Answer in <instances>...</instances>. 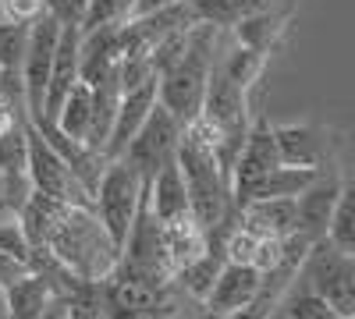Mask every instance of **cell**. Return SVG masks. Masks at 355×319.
Returning <instances> with one entry per match:
<instances>
[{
	"mask_svg": "<svg viewBox=\"0 0 355 319\" xmlns=\"http://www.w3.org/2000/svg\"><path fill=\"white\" fill-rule=\"evenodd\" d=\"M174 163L182 170L185 195H189V213L202 230L220 227L231 213V170L220 160V138L202 118H192L182 128Z\"/></svg>",
	"mask_w": 355,
	"mask_h": 319,
	"instance_id": "cell-1",
	"label": "cell"
},
{
	"mask_svg": "<svg viewBox=\"0 0 355 319\" xmlns=\"http://www.w3.org/2000/svg\"><path fill=\"white\" fill-rule=\"evenodd\" d=\"M36 248L82 284H103L121 259V245L110 238L93 206H61Z\"/></svg>",
	"mask_w": 355,
	"mask_h": 319,
	"instance_id": "cell-2",
	"label": "cell"
},
{
	"mask_svg": "<svg viewBox=\"0 0 355 319\" xmlns=\"http://www.w3.org/2000/svg\"><path fill=\"white\" fill-rule=\"evenodd\" d=\"M220 33L224 28H217V25L196 21L185 36L182 57L157 75V103L164 110H171L182 125L199 118L206 78H210V68H214L217 50H220Z\"/></svg>",
	"mask_w": 355,
	"mask_h": 319,
	"instance_id": "cell-3",
	"label": "cell"
},
{
	"mask_svg": "<svg viewBox=\"0 0 355 319\" xmlns=\"http://www.w3.org/2000/svg\"><path fill=\"white\" fill-rule=\"evenodd\" d=\"M295 284L309 287L341 316H355V252H345L327 238L313 241L299 263Z\"/></svg>",
	"mask_w": 355,
	"mask_h": 319,
	"instance_id": "cell-4",
	"label": "cell"
},
{
	"mask_svg": "<svg viewBox=\"0 0 355 319\" xmlns=\"http://www.w3.org/2000/svg\"><path fill=\"white\" fill-rule=\"evenodd\" d=\"M142 195H146V178L135 167H128L121 156L103 163L100 178L93 185V210H96L100 224L110 230V238L117 245L125 241L128 227H132V220L139 213Z\"/></svg>",
	"mask_w": 355,
	"mask_h": 319,
	"instance_id": "cell-5",
	"label": "cell"
},
{
	"mask_svg": "<svg viewBox=\"0 0 355 319\" xmlns=\"http://www.w3.org/2000/svg\"><path fill=\"white\" fill-rule=\"evenodd\" d=\"M25 138H28V181H33V192L50 195L64 202V206H93V192L75 178V170L64 163V156L50 146L46 135L33 121H25Z\"/></svg>",
	"mask_w": 355,
	"mask_h": 319,
	"instance_id": "cell-6",
	"label": "cell"
},
{
	"mask_svg": "<svg viewBox=\"0 0 355 319\" xmlns=\"http://www.w3.org/2000/svg\"><path fill=\"white\" fill-rule=\"evenodd\" d=\"M57 36H61V25H57L50 15H43V18H36L33 25H28V46H25V61H21L18 82H21L25 118L33 125L43 121V96H46V82H50Z\"/></svg>",
	"mask_w": 355,
	"mask_h": 319,
	"instance_id": "cell-7",
	"label": "cell"
},
{
	"mask_svg": "<svg viewBox=\"0 0 355 319\" xmlns=\"http://www.w3.org/2000/svg\"><path fill=\"white\" fill-rule=\"evenodd\" d=\"M182 128H185V125L178 121L171 110H164L160 103H153L150 118L139 125V131L132 135V142L125 146L121 160H125L128 167H135L142 178L150 181L164 163L174 160L178 142H182Z\"/></svg>",
	"mask_w": 355,
	"mask_h": 319,
	"instance_id": "cell-8",
	"label": "cell"
},
{
	"mask_svg": "<svg viewBox=\"0 0 355 319\" xmlns=\"http://www.w3.org/2000/svg\"><path fill=\"white\" fill-rule=\"evenodd\" d=\"M281 163V149H277V135H274V125L270 121H252L239 153H234V163H231V202L249 199V192L270 174L274 167Z\"/></svg>",
	"mask_w": 355,
	"mask_h": 319,
	"instance_id": "cell-9",
	"label": "cell"
},
{
	"mask_svg": "<svg viewBox=\"0 0 355 319\" xmlns=\"http://www.w3.org/2000/svg\"><path fill=\"white\" fill-rule=\"evenodd\" d=\"M25 121H15L11 128L0 131V217H18L21 206L33 195L28 181V138Z\"/></svg>",
	"mask_w": 355,
	"mask_h": 319,
	"instance_id": "cell-10",
	"label": "cell"
},
{
	"mask_svg": "<svg viewBox=\"0 0 355 319\" xmlns=\"http://www.w3.org/2000/svg\"><path fill=\"white\" fill-rule=\"evenodd\" d=\"M259 284H263V273L256 266H249V263H227V259H224V266H220V273H217V280L210 287V295L202 298L206 319L252 305L256 295H259Z\"/></svg>",
	"mask_w": 355,
	"mask_h": 319,
	"instance_id": "cell-11",
	"label": "cell"
},
{
	"mask_svg": "<svg viewBox=\"0 0 355 319\" xmlns=\"http://www.w3.org/2000/svg\"><path fill=\"white\" fill-rule=\"evenodd\" d=\"M234 220L259 238H291L299 230V210L295 195H270V199H245L234 206Z\"/></svg>",
	"mask_w": 355,
	"mask_h": 319,
	"instance_id": "cell-12",
	"label": "cell"
},
{
	"mask_svg": "<svg viewBox=\"0 0 355 319\" xmlns=\"http://www.w3.org/2000/svg\"><path fill=\"white\" fill-rule=\"evenodd\" d=\"M153 103H157V78H146V82L132 85V89H121L114 125H110L107 146H103V160H117L125 153V146L132 142V135L139 131V125L150 118Z\"/></svg>",
	"mask_w": 355,
	"mask_h": 319,
	"instance_id": "cell-13",
	"label": "cell"
},
{
	"mask_svg": "<svg viewBox=\"0 0 355 319\" xmlns=\"http://www.w3.org/2000/svg\"><path fill=\"white\" fill-rule=\"evenodd\" d=\"M345 178L341 174H327L320 170L316 181L306 185L299 195H295V210H299V235L309 238V241H320L327 238V224H331V210L338 202V192H341Z\"/></svg>",
	"mask_w": 355,
	"mask_h": 319,
	"instance_id": "cell-14",
	"label": "cell"
},
{
	"mask_svg": "<svg viewBox=\"0 0 355 319\" xmlns=\"http://www.w3.org/2000/svg\"><path fill=\"white\" fill-rule=\"evenodd\" d=\"M4 298H8V319H40L57 298L68 302L64 287L43 270H28L18 280H11L4 287Z\"/></svg>",
	"mask_w": 355,
	"mask_h": 319,
	"instance_id": "cell-15",
	"label": "cell"
},
{
	"mask_svg": "<svg viewBox=\"0 0 355 319\" xmlns=\"http://www.w3.org/2000/svg\"><path fill=\"white\" fill-rule=\"evenodd\" d=\"M78 25H61V36H57V46H53V64H50V82H46V96H43V121L46 125L57 107H61L64 93L78 82Z\"/></svg>",
	"mask_w": 355,
	"mask_h": 319,
	"instance_id": "cell-16",
	"label": "cell"
},
{
	"mask_svg": "<svg viewBox=\"0 0 355 319\" xmlns=\"http://www.w3.org/2000/svg\"><path fill=\"white\" fill-rule=\"evenodd\" d=\"M146 202H150V210L160 224L167 220H178L189 213V195H185V181H182V170L178 163H164L150 181H146Z\"/></svg>",
	"mask_w": 355,
	"mask_h": 319,
	"instance_id": "cell-17",
	"label": "cell"
},
{
	"mask_svg": "<svg viewBox=\"0 0 355 319\" xmlns=\"http://www.w3.org/2000/svg\"><path fill=\"white\" fill-rule=\"evenodd\" d=\"M281 163H299V167H320L327 156V138H320L309 125H274Z\"/></svg>",
	"mask_w": 355,
	"mask_h": 319,
	"instance_id": "cell-18",
	"label": "cell"
},
{
	"mask_svg": "<svg viewBox=\"0 0 355 319\" xmlns=\"http://www.w3.org/2000/svg\"><path fill=\"white\" fill-rule=\"evenodd\" d=\"M89 121H93V85H85V82L78 78L71 89L64 93L61 107H57V113H53L46 125H53L61 135H68V138H75V142H85Z\"/></svg>",
	"mask_w": 355,
	"mask_h": 319,
	"instance_id": "cell-19",
	"label": "cell"
},
{
	"mask_svg": "<svg viewBox=\"0 0 355 319\" xmlns=\"http://www.w3.org/2000/svg\"><path fill=\"white\" fill-rule=\"evenodd\" d=\"M160 230H164V248H167V259H171V270L185 266L189 259H196V255L206 248V230L192 220V213L160 224ZM171 277H174V273H171Z\"/></svg>",
	"mask_w": 355,
	"mask_h": 319,
	"instance_id": "cell-20",
	"label": "cell"
},
{
	"mask_svg": "<svg viewBox=\"0 0 355 319\" xmlns=\"http://www.w3.org/2000/svg\"><path fill=\"white\" fill-rule=\"evenodd\" d=\"M284 21H288V11H274V8H266V11H256L242 21H234L231 25V33H234V43H242V46H252L259 53H270V46L277 43V36L284 33Z\"/></svg>",
	"mask_w": 355,
	"mask_h": 319,
	"instance_id": "cell-21",
	"label": "cell"
},
{
	"mask_svg": "<svg viewBox=\"0 0 355 319\" xmlns=\"http://www.w3.org/2000/svg\"><path fill=\"white\" fill-rule=\"evenodd\" d=\"M189 8H192L196 21L231 28L234 21H242V18H249L256 11L277 8V0H189Z\"/></svg>",
	"mask_w": 355,
	"mask_h": 319,
	"instance_id": "cell-22",
	"label": "cell"
},
{
	"mask_svg": "<svg viewBox=\"0 0 355 319\" xmlns=\"http://www.w3.org/2000/svg\"><path fill=\"white\" fill-rule=\"evenodd\" d=\"M277 309H281L288 319H348V316H341L338 309H331L320 295H313L309 287L295 284V280L288 284V291L277 298Z\"/></svg>",
	"mask_w": 355,
	"mask_h": 319,
	"instance_id": "cell-23",
	"label": "cell"
},
{
	"mask_svg": "<svg viewBox=\"0 0 355 319\" xmlns=\"http://www.w3.org/2000/svg\"><path fill=\"white\" fill-rule=\"evenodd\" d=\"M327 241H334L345 252H355V185L352 181H345L338 192L331 224H327Z\"/></svg>",
	"mask_w": 355,
	"mask_h": 319,
	"instance_id": "cell-24",
	"label": "cell"
},
{
	"mask_svg": "<svg viewBox=\"0 0 355 319\" xmlns=\"http://www.w3.org/2000/svg\"><path fill=\"white\" fill-rule=\"evenodd\" d=\"M135 4L139 0H89L78 33H93V28H107V25H125V21L135 18Z\"/></svg>",
	"mask_w": 355,
	"mask_h": 319,
	"instance_id": "cell-25",
	"label": "cell"
},
{
	"mask_svg": "<svg viewBox=\"0 0 355 319\" xmlns=\"http://www.w3.org/2000/svg\"><path fill=\"white\" fill-rule=\"evenodd\" d=\"M25 46H28V25L25 21H0V75L18 78L21 61H25Z\"/></svg>",
	"mask_w": 355,
	"mask_h": 319,
	"instance_id": "cell-26",
	"label": "cell"
},
{
	"mask_svg": "<svg viewBox=\"0 0 355 319\" xmlns=\"http://www.w3.org/2000/svg\"><path fill=\"white\" fill-rule=\"evenodd\" d=\"M0 252H8V255L21 259V263L33 270L36 248H33V241L25 238V230H21V224H18L15 217H0Z\"/></svg>",
	"mask_w": 355,
	"mask_h": 319,
	"instance_id": "cell-27",
	"label": "cell"
},
{
	"mask_svg": "<svg viewBox=\"0 0 355 319\" xmlns=\"http://www.w3.org/2000/svg\"><path fill=\"white\" fill-rule=\"evenodd\" d=\"M64 319H107V305L100 298V284H89L75 298L64 302Z\"/></svg>",
	"mask_w": 355,
	"mask_h": 319,
	"instance_id": "cell-28",
	"label": "cell"
},
{
	"mask_svg": "<svg viewBox=\"0 0 355 319\" xmlns=\"http://www.w3.org/2000/svg\"><path fill=\"white\" fill-rule=\"evenodd\" d=\"M89 0H43V15H50L57 25H82Z\"/></svg>",
	"mask_w": 355,
	"mask_h": 319,
	"instance_id": "cell-29",
	"label": "cell"
},
{
	"mask_svg": "<svg viewBox=\"0 0 355 319\" xmlns=\"http://www.w3.org/2000/svg\"><path fill=\"white\" fill-rule=\"evenodd\" d=\"M0 15H4V21L33 25L36 18H43V0H0Z\"/></svg>",
	"mask_w": 355,
	"mask_h": 319,
	"instance_id": "cell-30",
	"label": "cell"
},
{
	"mask_svg": "<svg viewBox=\"0 0 355 319\" xmlns=\"http://www.w3.org/2000/svg\"><path fill=\"white\" fill-rule=\"evenodd\" d=\"M0 319H8V298H4V287H0Z\"/></svg>",
	"mask_w": 355,
	"mask_h": 319,
	"instance_id": "cell-31",
	"label": "cell"
},
{
	"mask_svg": "<svg viewBox=\"0 0 355 319\" xmlns=\"http://www.w3.org/2000/svg\"><path fill=\"white\" fill-rule=\"evenodd\" d=\"M263 319H288V316H284V312H281V309H277V305H274V309H270V312H266V316H263Z\"/></svg>",
	"mask_w": 355,
	"mask_h": 319,
	"instance_id": "cell-32",
	"label": "cell"
},
{
	"mask_svg": "<svg viewBox=\"0 0 355 319\" xmlns=\"http://www.w3.org/2000/svg\"><path fill=\"white\" fill-rule=\"evenodd\" d=\"M0 21H4V15H0Z\"/></svg>",
	"mask_w": 355,
	"mask_h": 319,
	"instance_id": "cell-33",
	"label": "cell"
}]
</instances>
